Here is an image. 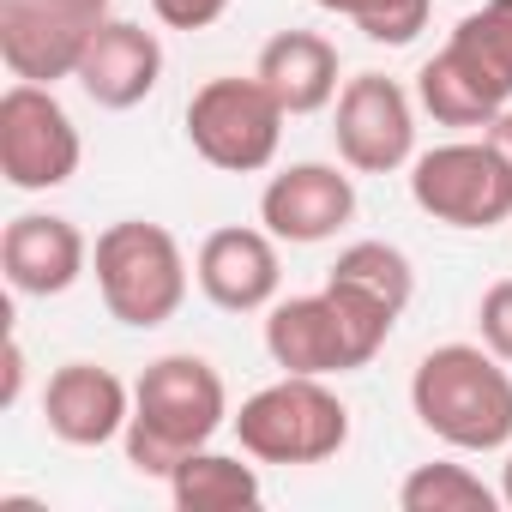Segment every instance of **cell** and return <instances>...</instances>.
<instances>
[{
    "label": "cell",
    "instance_id": "obj_1",
    "mask_svg": "<svg viewBox=\"0 0 512 512\" xmlns=\"http://www.w3.org/2000/svg\"><path fill=\"white\" fill-rule=\"evenodd\" d=\"M223 422H229L223 374H217L205 356L175 350V356H157V362L133 380V422H127L121 446H127V464H133L139 476L169 482V470H175L193 446H211Z\"/></svg>",
    "mask_w": 512,
    "mask_h": 512
},
{
    "label": "cell",
    "instance_id": "obj_2",
    "mask_svg": "<svg viewBox=\"0 0 512 512\" xmlns=\"http://www.w3.org/2000/svg\"><path fill=\"white\" fill-rule=\"evenodd\" d=\"M416 422L452 452L512 446V374L488 344H440L410 374Z\"/></svg>",
    "mask_w": 512,
    "mask_h": 512
},
{
    "label": "cell",
    "instance_id": "obj_3",
    "mask_svg": "<svg viewBox=\"0 0 512 512\" xmlns=\"http://www.w3.org/2000/svg\"><path fill=\"white\" fill-rule=\"evenodd\" d=\"M416 103L440 127H488L512 103V0H482L464 13L440 55L416 73Z\"/></svg>",
    "mask_w": 512,
    "mask_h": 512
},
{
    "label": "cell",
    "instance_id": "obj_4",
    "mask_svg": "<svg viewBox=\"0 0 512 512\" xmlns=\"http://www.w3.org/2000/svg\"><path fill=\"white\" fill-rule=\"evenodd\" d=\"M91 278H97V296H103L109 320H121L133 332H157L181 314L193 272H187L181 241L163 223L121 217L91 247Z\"/></svg>",
    "mask_w": 512,
    "mask_h": 512
},
{
    "label": "cell",
    "instance_id": "obj_5",
    "mask_svg": "<svg viewBox=\"0 0 512 512\" xmlns=\"http://www.w3.org/2000/svg\"><path fill=\"white\" fill-rule=\"evenodd\" d=\"M229 428L260 464H326L350 446V404L320 374H284L241 398Z\"/></svg>",
    "mask_w": 512,
    "mask_h": 512
},
{
    "label": "cell",
    "instance_id": "obj_6",
    "mask_svg": "<svg viewBox=\"0 0 512 512\" xmlns=\"http://www.w3.org/2000/svg\"><path fill=\"white\" fill-rule=\"evenodd\" d=\"M284 103L260 85V73H223V79H205L193 97H187V145L223 169V175H260L278 163V145H284Z\"/></svg>",
    "mask_w": 512,
    "mask_h": 512
},
{
    "label": "cell",
    "instance_id": "obj_7",
    "mask_svg": "<svg viewBox=\"0 0 512 512\" xmlns=\"http://www.w3.org/2000/svg\"><path fill=\"white\" fill-rule=\"evenodd\" d=\"M410 199L446 229H494L512 217V169L488 139H452V145L416 151Z\"/></svg>",
    "mask_w": 512,
    "mask_h": 512
},
{
    "label": "cell",
    "instance_id": "obj_8",
    "mask_svg": "<svg viewBox=\"0 0 512 512\" xmlns=\"http://www.w3.org/2000/svg\"><path fill=\"white\" fill-rule=\"evenodd\" d=\"M79 127L55 85H25L13 79L0 97V175L19 193H55L79 175Z\"/></svg>",
    "mask_w": 512,
    "mask_h": 512
},
{
    "label": "cell",
    "instance_id": "obj_9",
    "mask_svg": "<svg viewBox=\"0 0 512 512\" xmlns=\"http://www.w3.org/2000/svg\"><path fill=\"white\" fill-rule=\"evenodd\" d=\"M109 19V0H0V61L25 85L73 79Z\"/></svg>",
    "mask_w": 512,
    "mask_h": 512
},
{
    "label": "cell",
    "instance_id": "obj_10",
    "mask_svg": "<svg viewBox=\"0 0 512 512\" xmlns=\"http://www.w3.org/2000/svg\"><path fill=\"white\" fill-rule=\"evenodd\" d=\"M332 139L344 169L356 175H398L416 163V103L398 79L386 73H356L344 79L332 103Z\"/></svg>",
    "mask_w": 512,
    "mask_h": 512
},
{
    "label": "cell",
    "instance_id": "obj_11",
    "mask_svg": "<svg viewBox=\"0 0 512 512\" xmlns=\"http://www.w3.org/2000/svg\"><path fill=\"white\" fill-rule=\"evenodd\" d=\"M193 284L211 308L223 314H266L284 290V260H278V235L260 223H229L211 229L193 253Z\"/></svg>",
    "mask_w": 512,
    "mask_h": 512
},
{
    "label": "cell",
    "instance_id": "obj_12",
    "mask_svg": "<svg viewBox=\"0 0 512 512\" xmlns=\"http://www.w3.org/2000/svg\"><path fill=\"white\" fill-rule=\"evenodd\" d=\"M356 217V181L338 163H290L260 193V223L290 247H320Z\"/></svg>",
    "mask_w": 512,
    "mask_h": 512
},
{
    "label": "cell",
    "instance_id": "obj_13",
    "mask_svg": "<svg viewBox=\"0 0 512 512\" xmlns=\"http://www.w3.org/2000/svg\"><path fill=\"white\" fill-rule=\"evenodd\" d=\"M43 422L61 446H109L133 422V386L103 362H61L43 386Z\"/></svg>",
    "mask_w": 512,
    "mask_h": 512
},
{
    "label": "cell",
    "instance_id": "obj_14",
    "mask_svg": "<svg viewBox=\"0 0 512 512\" xmlns=\"http://www.w3.org/2000/svg\"><path fill=\"white\" fill-rule=\"evenodd\" d=\"M0 272H7L13 296H67L91 272V241L79 235L73 217L55 211H19L0 235Z\"/></svg>",
    "mask_w": 512,
    "mask_h": 512
},
{
    "label": "cell",
    "instance_id": "obj_15",
    "mask_svg": "<svg viewBox=\"0 0 512 512\" xmlns=\"http://www.w3.org/2000/svg\"><path fill=\"white\" fill-rule=\"evenodd\" d=\"M266 356L284 374H320V380L368 368L356 338H350V326H344V314H338V302L326 290L266 308Z\"/></svg>",
    "mask_w": 512,
    "mask_h": 512
},
{
    "label": "cell",
    "instance_id": "obj_16",
    "mask_svg": "<svg viewBox=\"0 0 512 512\" xmlns=\"http://www.w3.org/2000/svg\"><path fill=\"white\" fill-rule=\"evenodd\" d=\"M73 79H79V91L97 109H115V115L139 109L157 91V79H163V43H157V31H145L133 19H109L91 37V49H85Z\"/></svg>",
    "mask_w": 512,
    "mask_h": 512
},
{
    "label": "cell",
    "instance_id": "obj_17",
    "mask_svg": "<svg viewBox=\"0 0 512 512\" xmlns=\"http://www.w3.org/2000/svg\"><path fill=\"white\" fill-rule=\"evenodd\" d=\"M260 85L284 103V115H320L338 103V49L320 31H278L260 61H253Z\"/></svg>",
    "mask_w": 512,
    "mask_h": 512
},
{
    "label": "cell",
    "instance_id": "obj_18",
    "mask_svg": "<svg viewBox=\"0 0 512 512\" xmlns=\"http://www.w3.org/2000/svg\"><path fill=\"white\" fill-rule=\"evenodd\" d=\"M260 464V458H253ZM241 452H217V446H193L175 470H169V500L181 512H253L266 500L260 470H253Z\"/></svg>",
    "mask_w": 512,
    "mask_h": 512
},
{
    "label": "cell",
    "instance_id": "obj_19",
    "mask_svg": "<svg viewBox=\"0 0 512 512\" xmlns=\"http://www.w3.org/2000/svg\"><path fill=\"white\" fill-rule=\"evenodd\" d=\"M398 506L404 512H500V488H488L470 464H416L404 482H398Z\"/></svg>",
    "mask_w": 512,
    "mask_h": 512
},
{
    "label": "cell",
    "instance_id": "obj_20",
    "mask_svg": "<svg viewBox=\"0 0 512 512\" xmlns=\"http://www.w3.org/2000/svg\"><path fill=\"white\" fill-rule=\"evenodd\" d=\"M326 278H344V284H356V290L392 302L398 314H404L410 296H416V266H410V253L392 247V241H350Z\"/></svg>",
    "mask_w": 512,
    "mask_h": 512
},
{
    "label": "cell",
    "instance_id": "obj_21",
    "mask_svg": "<svg viewBox=\"0 0 512 512\" xmlns=\"http://www.w3.org/2000/svg\"><path fill=\"white\" fill-rule=\"evenodd\" d=\"M320 13L332 19H350L368 43H386V49H404L428 31V13L434 0H314Z\"/></svg>",
    "mask_w": 512,
    "mask_h": 512
},
{
    "label": "cell",
    "instance_id": "obj_22",
    "mask_svg": "<svg viewBox=\"0 0 512 512\" xmlns=\"http://www.w3.org/2000/svg\"><path fill=\"white\" fill-rule=\"evenodd\" d=\"M476 332H482V344L512 368V278L488 284V296L476 302Z\"/></svg>",
    "mask_w": 512,
    "mask_h": 512
},
{
    "label": "cell",
    "instance_id": "obj_23",
    "mask_svg": "<svg viewBox=\"0 0 512 512\" xmlns=\"http://www.w3.org/2000/svg\"><path fill=\"white\" fill-rule=\"evenodd\" d=\"M151 13L169 31H211L229 13V0H151Z\"/></svg>",
    "mask_w": 512,
    "mask_h": 512
},
{
    "label": "cell",
    "instance_id": "obj_24",
    "mask_svg": "<svg viewBox=\"0 0 512 512\" xmlns=\"http://www.w3.org/2000/svg\"><path fill=\"white\" fill-rule=\"evenodd\" d=\"M482 139H488V145H494V151L506 157V169H512V103H506V109H500V115H494V121L482 127Z\"/></svg>",
    "mask_w": 512,
    "mask_h": 512
},
{
    "label": "cell",
    "instance_id": "obj_25",
    "mask_svg": "<svg viewBox=\"0 0 512 512\" xmlns=\"http://www.w3.org/2000/svg\"><path fill=\"white\" fill-rule=\"evenodd\" d=\"M19 392H25V344L13 338V344H7V392H0V398L19 404Z\"/></svg>",
    "mask_w": 512,
    "mask_h": 512
},
{
    "label": "cell",
    "instance_id": "obj_26",
    "mask_svg": "<svg viewBox=\"0 0 512 512\" xmlns=\"http://www.w3.org/2000/svg\"><path fill=\"white\" fill-rule=\"evenodd\" d=\"M500 500H506V512H512V446H506V464H500Z\"/></svg>",
    "mask_w": 512,
    "mask_h": 512
}]
</instances>
